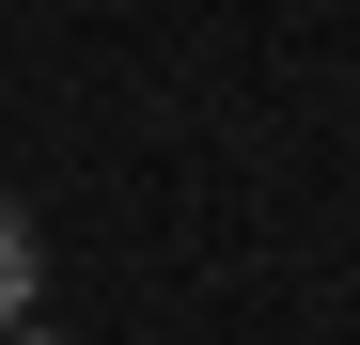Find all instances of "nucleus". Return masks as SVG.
Returning <instances> with one entry per match:
<instances>
[{
  "mask_svg": "<svg viewBox=\"0 0 360 345\" xmlns=\"http://www.w3.org/2000/svg\"><path fill=\"white\" fill-rule=\"evenodd\" d=\"M32 299H47V251H32V220H16V189H0V345L32 330Z\"/></svg>",
  "mask_w": 360,
  "mask_h": 345,
  "instance_id": "f257e3e1",
  "label": "nucleus"
},
{
  "mask_svg": "<svg viewBox=\"0 0 360 345\" xmlns=\"http://www.w3.org/2000/svg\"><path fill=\"white\" fill-rule=\"evenodd\" d=\"M16 345H63V330H16Z\"/></svg>",
  "mask_w": 360,
  "mask_h": 345,
  "instance_id": "f03ea898",
  "label": "nucleus"
}]
</instances>
